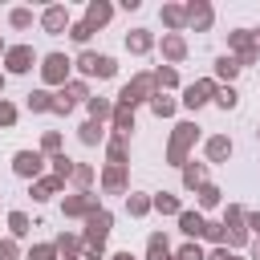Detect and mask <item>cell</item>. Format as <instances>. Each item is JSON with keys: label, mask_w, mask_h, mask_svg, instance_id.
I'll list each match as a JSON object with an SVG mask.
<instances>
[{"label": "cell", "mask_w": 260, "mask_h": 260, "mask_svg": "<svg viewBox=\"0 0 260 260\" xmlns=\"http://www.w3.org/2000/svg\"><path fill=\"white\" fill-rule=\"evenodd\" d=\"M195 142H199V126H195V122H179V126H175V134H171V146H167V162L183 171V167L191 162V158H187V150H191Z\"/></svg>", "instance_id": "6da1fadb"}, {"label": "cell", "mask_w": 260, "mask_h": 260, "mask_svg": "<svg viewBox=\"0 0 260 260\" xmlns=\"http://www.w3.org/2000/svg\"><path fill=\"white\" fill-rule=\"evenodd\" d=\"M154 93H158L154 73H138L134 81H126V85L118 89V106H130V110H134V106H142V102L150 106V98H154Z\"/></svg>", "instance_id": "7a4b0ae2"}, {"label": "cell", "mask_w": 260, "mask_h": 260, "mask_svg": "<svg viewBox=\"0 0 260 260\" xmlns=\"http://www.w3.org/2000/svg\"><path fill=\"white\" fill-rule=\"evenodd\" d=\"M37 69H41V81H45V85L65 89V85H69V73H73V61H69L65 53H45Z\"/></svg>", "instance_id": "3957f363"}, {"label": "cell", "mask_w": 260, "mask_h": 260, "mask_svg": "<svg viewBox=\"0 0 260 260\" xmlns=\"http://www.w3.org/2000/svg\"><path fill=\"white\" fill-rule=\"evenodd\" d=\"M37 61H41V57L32 53V45H8V53H4V73L20 77V73H28Z\"/></svg>", "instance_id": "277c9868"}, {"label": "cell", "mask_w": 260, "mask_h": 260, "mask_svg": "<svg viewBox=\"0 0 260 260\" xmlns=\"http://www.w3.org/2000/svg\"><path fill=\"white\" fill-rule=\"evenodd\" d=\"M223 232H228V240H223V248H244L248 244V228H244V207H228L223 211Z\"/></svg>", "instance_id": "5b68a950"}, {"label": "cell", "mask_w": 260, "mask_h": 260, "mask_svg": "<svg viewBox=\"0 0 260 260\" xmlns=\"http://www.w3.org/2000/svg\"><path fill=\"white\" fill-rule=\"evenodd\" d=\"M215 89H219V81H215V77H203V81H191V85L183 89V106H187V110H199V106H207V102H215Z\"/></svg>", "instance_id": "8992f818"}, {"label": "cell", "mask_w": 260, "mask_h": 260, "mask_svg": "<svg viewBox=\"0 0 260 260\" xmlns=\"http://www.w3.org/2000/svg\"><path fill=\"white\" fill-rule=\"evenodd\" d=\"M41 171H45V154H41V150H16V154H12V175L37 183Z\"/></svg>", "instance_id": "52a82bcc"}, {"label": "cell", "mask_w": 260, "mask_h": 260, "mask_svg": "<svg viewBox=\"0 0 260 260\" xmlns=\"http://www.w3.org/2000/svg\"><path fill=\"white\" fill-rule=\"evenodd\" d=\"M98 207H102V203H98V195H93V191H77V195H65V203H61V211H65L69 219H89Z\"/></svg>", "instance_id": "ba28073f"}, {"label": "cell", "mask_w": 260, "mask_h": 260, "mask_svg": "<svg viewBox=\"0 0 260 260\" xmlns=\"http://www.w3.org/2000/svg\"><path fill=\"white\" fill-rule=\"evenodd\" d=\"M110 232H114V215H110L106 207H98V211L85 219V236H81V240H85V244H106Z\"/></svg>", "instance_id": "9c48e42d"}, {"label": "cell", "mask_w": 260, "mask_h": 260, "mask_svg": "<svg viewBox=\"0 0 260 260\" xmlns=\"http://www.w3.org/2000/svg\"><path fill=\"white\" fill-rule=\"evenodd\" d=\"M69 24H73V16H69V8H65V4H49V8L41 12V28H45L49 37L69 32Z\"/></svg>", "instance_id": "30bf717a"}, {"label": "cell", "mask_w": 260, "mask_h": 260, "mask_svg": "<svg viewBox=\"0 0 260 260\" xmlns=\"http://www.w3.org/2000/svg\"><path fill=\"white\" fill-rule=\"evenodd\" d=\"M211 20H215V8H211L207 0H191V4H187V28L207 32V28H211Z\"/></svg>", "instance_id": "8fae6325"}, {"label": "cell", "mask_w": 260, "mask_h": 260, "mask_svg": "<svg viewBox=\"0 0 260 260\" xmlns=\"http://www.w3.org/2000/svg\"><path fill=\"white\" fill-rule=\"evenodd\" d=\"M158 49H162V61H167V65H179V61L187 57V37H183V32H162Z\"/></svg>", "instance_id": "7c38bea8"}, {"label": "cell", "mask_w": 260, "mask_h": 260, "mask_svg": "<svg viewBox=\"0 0 260 260\" xmlns=\"http://www.w3.org/2000/svg\"><path fill=\"white\" fill-rule=\"evenodd\" d=\"M110 20H114V4H106V0H89V4H85V24H89L93 32L106 28Z\"/></svg>", "instance_id": "4fadbf2b"}, {"label": "cell", "mask_w": 260, "mask_h": 260, "mask_svg": "<svg viewBox=\"0 0 260 260\" xmlns=\"http://www.w3.org/2000/svg\"><path fill=\"white\" fill-rule=\"evenodd\" d=\"M203 154H207V162H228L232 158V138L228 134H211L203 142Z\"/></svg>", "instance_id": "5bb4252c"}, {"label": "cell", "mask_w": 260, "mask_h": 260, "mask_svg": "<svg viewBox=\"0 0 260 260\" xmlns=\"http://www.w3.org/2000/svg\"><path fill=\"white\" fill-rule=\"evenodd\" d=\"M61 187H65V179H57V175H41V179L28 187V195H32L37 203H49V199H53Z\"/></svg>", "instance_id": "9a60e30c"}, {"label": "cell", "mask_w": 260, "mask_h": 260, "mask_svg": "<svg viewBox=\"0 0 260 260\" xmlns=\"http://www.w3.org/2000/svg\"><path fill=\"white\" fill-rule=\"evenodd\" d=\"M158 16H162V24H167L171 32H183V28H187V4H162Z\"/></svg>", "instance_id": "2e32d148"}, {"label": "cell", "mask_w": 260, "mask_h": 260, "mask_svg": "<svg viewBox=\"0 0 260 260\" xmlns=\"http://www.w3.org/2000/svg\"><path fill=\"white\" fill-rule=\"evenodd\" d=\"M126 49L138 53V57L150 53V49H154V32H150V28H130V32H126Z\"/></svg>", "instance_id": "e0dca14e"}, {"label": "cell", "mask_w": 260, "mask_h": 260, "mask_svg": "<svg viewBox=\"0 0 260 260\" xmlns=\"http://www.w3.org/2000/svg\"><path fill=\"white\" fill-rule=\"evenodd\" d=\"M203 228H207V219H203L199 211H179V232H183L187 240H199Z\"/></svg>", "instance_id": "ac0fdd59"}, {"label": "cell", "mask_w": 260, "mask_h": 260, "mask_svg": "<svg viewBox=\"0 0 260 260\" xmlns=\"http://www.w3.org/2000/svg\"><path fill=\"white\" fill-rule=\"evenodd\" d=\"M53 102H57V93H49V89H32V93H24V106H28L32 114H53Z\"/></svg>", "instance_id": "d6986e66"}, {"label": "cell", "mask_w": 260, "mask_h": 260, "mask_svg": "<svg viewBox=\"0 0 260 260\" xmlns=\"http://www.w3.org/2000/svg\"><path fill=\"white\" fill-rule=\"evenodd\" d=\"M110 126H114V134H118V138H130V130H134V110H130V106H114Z\"/></svg>", "instance_id": "ffe728a7"}, {"label": "cell", "mask_w": 260, "mask_h": 260, "mask_svg": "<svg viewBox=\"0 0 260 260\" xmlns=\"http://www.w3.org/2000/svg\"><path fill=\"white\" fill-rule=\"evenodd\" d=\"M203 183H207V162H195V158H191V162L183 167V187H187V191H199Z\"/></svg>", "instance_id": "44dd1931"}, {"label": "cell", "mask_w": 260, "mask_h": 260, "mask_svg": "<svg viewBox=\"0 0 260 260\" xmlns=\"http://www.w3.org/2000/svg\"><path fill=\"white\" fill-rule=\"evenodd\" d=\"M102 187L110 195H126V167H106L102 171Z\"/></svg>", "instance_id": "7402d4cb"}, {"label": "cell", "mask_w": 260, "mask_h": 260, "mask_svg": "<svg viewBox=\"0 0 260 260\" xmlns=\"http://www.w3.org/2000/svg\"><path fill=\"white\" fill-rule=\"evenodd\" d=\"M126 211H130L134 219H142V215H150V211H154V195H142V191H130V195H126Z\"/></svg>", "instance_id": "603a6c76"}, {"label": "cell", "mask_w": 260, "mask_h": 260, "mask_svg": "<svg viewBox=\"0 0 260 260\" xmlns=\"http://www.w3.org/2000/svg\"><path fill=\"white\" fill-rule=\"evenodd\" d=\"M146 260H171V240L162 232H150L146 236Z\"/></svg>", "instance_id": "cb8c5ba5"}, {"label": "cell", "mask_w": 260, "mask_h": 260, "mask_svg": "<svg viewBox=\"0 0 260 260\" xmlns=\"http://www.w3.org/2000/svg\"><path fill=\"white\" fill-rule=\"evenodd\" d=\"M240 73V61L232 57V53H223V57H215V81H223V85H232V77Z\"/></svg>", "instance_id": "d4e9b609"}, {"label": "cell", "mask_w": 260, "mask_h": 260, "mask_svg": "<svg viewBox=\"0 0 260 260\" xmlns=\"http://www.w3.org/2000/svg\"><path fill=\"white\" fill-rule=\"evenodd\" d=\"M77 138H81V146H98V142H106V126L102 122H81V130H77Z\"/></svg>", "instance_id": "484cf974"}, {"label": "cell", "mask_w": 260, "mask_h": 260, "mask_svg": "<svg viewBox=\"0 0 260 260\" xmlns=\"http://www.w3.org/2000/svg\"><path fill=\"white\" fill-rule=\"evenodd\" d=\"M53 244H57V252H61L65 260H73V256H77V252L85 248V240H81V236H73V232H61V236H57Z\"/></svg>", "instance_id": "4316f807"}, {"label": "cell", "mask_w": 260, "mask_h": 260, "mask_svg": "<svg viewBox=\"0 0 260 260\" xmlns=\"http://www.w3.org/2000/svg\"><path fill=\"white\" fill-rule=\"evenodd\" d=\"M98 61H102V53H93V49H81L73 65H77V73H81V77H98Z\"/></svg>", "instance_id": "83f0119b"}, {"label": "cell", "mask_w": 260, "mask_h": 260, "mask_svg": "<svg viewBox=\"0 0 260 260\" xmlns=\"http://www.w3.org/2000/svg\"><path fill=\"white\" fill-rule=\"evenodd\" d=\"M154 211H158V215H175V219H179L183 203H179V195H171V191H158V195H154Z\"/></svg>", "instance_id": "f1b7e54d"}, {"label": "cell", "mask_w": 260, "mask_h": 260, "mask_svg": "<svg viewBox=\"0 0 260 260\" xmlns=\"http://www.w3.org/2000/svg\"><path fill=\"white\" fill-rule=\"evenodd\" d=\"M61 93H65V98H69L73 106H77V102H89V98H93V93H89V85H85V77H69V85H65Z\"/></svg>", "instance_id": "f546056e"}, {"label": "cell", "mask_w": 260, "mask_h": 260, "mask_svg": "<svg viewBox=\"0 0 260 260\" xmlns=\"http://www.w3.org/2000/svg\"><path fill=\"white\" fill-rule=\"evenodd\" d=\"M85 110H89V118H93V122L114 118V102H110V98H89V102H85Z\"/></svg>", "instance_id": "4dcf8cb0"}, {"label": "cell", "mask_w": 260, "mask_h": 260, "mask_svg": "<svg viewBox=\"0 0 260 260\" xmlns=\"http://www.w3.org/2000/svg\"><path fill=\"white\" fill-rule=\"evenodd\" d=\"M106 154H110V167H130L126 162V138H106Z\"/></svg>", "instance_id": "1f68e13d"}, {"label": "cell", "mask_w": 260, "mask_h": 260, "mask_svg": "<svg viewBox=\"0 0 260 260\" xmlns=\"http://www.w3.org/2000/svg\"><path fill=\"white\" fill-rule=\"evenodd\" d=\"M8 232H12V240L28 236V232H32V219H28L24 211H8Z\"/></svg>", "instance_id": "d6a6232c"}, {"label": "cell", "mask_w": 260, "mask_h": 260, "mask_svg": "<svg viewBox=\"0 0 260 260\" xmlns=\"http://www.w3.org/2000/svg\"><path fill=\"white\" fill-rule=\"evenodd\" d=\"M154 85H158V93H162V89H175V85H179L175 65H158V69H154Z\"/></svg>", "instance_id": "836d02e7"}, {"label": "cell", "mask_w": 260, "mask_h": 260, "mask_svg": "<svg viewBox=\"0 0 260 260\" xmlns=\"http://www.w3.org/2000/svg\"><path fill=\"white\" fill-rule=\"evenodd\" d=\"M150 114H154V118H171V114H175V98L154 93V98H150Z\"/></svg>", "instance_id": "e575fe53"}, {"label": "cell", "mask_w": 260, "mask_h": 260, "mask_svg": "<svg viewBox=\"0 0 260 260\" xmlns=\"http://www.w3.org/2000/svg\"><path fill=\"white\" fill-rule=\"evenodd\" d=\"M49 162H53V175H57V179H73V167H77V162H73L65 150H61V154H53Z\"/></svg>", "instance_id": "d590c367"}, {"label": "cell", "mask_w": 260, "mask_h": 260, "mask_svg": "<svg viewBox=\"0 0 260 260\" xmlns=\"http://www.w3.org/2000/svg\"><path fill=\"white\" fill-rule=\"evenodd\" d=\"M215 106H219V110H236V106H240V93H236L232 85H219V89H215Z\"/></svg>", "instance_id": "8d00e7d4"}, {"label": "cell", "mask_w": 260, "mask_h": 260, "mask_svg": "<svg viewBox=\"0 0 260 260\" xmlns=\"http://www.w3.org/2000/svg\"><path fill=\"white\" fill-rule=\"evenodd\" d=\"M195 195H199V207H219V199H223L215 183H203V187H199Z\"/></svg>", "instance_id": "74e56055"}, {"label": "cell", "mask_w": 260, "mask_h": 260, "mask_svg": "<svg viewBox=\"0 0 260 260\" xmlns=\"http://www.w3.org/2000/svg\"><path fill=\"white\" fill-rule=\"evenodd\" d=\"M57 256H61V252H57V244H32L24 260H57Z\"/></svg>", "instance_id": "f35d334b"}, {"label": "cell", "mask_w": 260, "mask_h": 260, "mask_svg": "<svg viewBox=\"0 0 260 260\" xmlns=\"http://www.w3.org/2000/svg\"><path fill=\"white\" fill-rule=\"evenodd\" d=\"M8 24L12 28H32V8H12L8 12Z\"/></svg>", "instance_id": "ab89813d"}, {"label": "cell", "mask_w": 260, "mask_h": 260, "mask_svg": "<svg viewBox=\"0 0 260 260\" xmlns=\"http://www.w3.org/2000/svg\"><path fill=\"white\" fill-rule=\"evenodd\" d=\"M69 37H73V41H77V45H89V37H93V28H89V24H85V16H81V20H73V24H69Z\"/></svg>", "instance_id": "60d3db41"}, {"label": "cell", "mask_w": 260, "mask_h": 260, "mask_svg": "<svg viewBox=\"0 0 260 260\" xmlns=\"http://www.w3.org/2000/svg\"><path fill=\"white\" fill-rule=\"evenodd\" d=\"M41 154H49V158L61 154V134H57V130H45V138H41Z\"/></svg>", "instance_id": "b9f144b4"}, {"label": "cell", "mask_w": 260, "mask_h": 260, "mask_svg": "<svg viewBox=\"0 0 260 260\" xmlns=\"http://www.w3.org/2000/svg\"><path fill=\"white\" fill-rule=\"evenodd\" d=\"M73 183H77L81 191H89V183H93V167H89V162H77V167H73Z\"/></svg>", "instance_id": "7bdbcfd3"}, {"label": "cell", "mask_w": 260, "mask_h": 260, "mask_svg": "<svg viewBox=\"0 0 260 260\" xmlns=\"http://www.w3.org/2000/svg\"><path fill=\"white\" fill-rule=\"evenodd\" d=\"M175 256H179V260H207V252H203V248H199L195 240H187V244H183V248H179Z\"/></svg>", "instance_id": "ee69618b"}, {"label": "cell", "mask_w": 260, "mask_h": 260, "mask_svg": "<svg viewBox=\"0 0 260 260\" xmlns=\"http://www.w3.org/2000/svg\"><path fill=\"white\" fill-rule=\"evenodd\" d=\"M16 118H20V114H16V106H12L8 98H0V126L8 130V126H16Z\"/></svg>", "instance_id": "f6af8a7d"}, {"label": "cell", "mask_w": 260, "mask_h": 260, "mask_svg": "<svg viewBox=\"0 0 260 260\" xmlns=\"http://www.w3.org/2000/svg\"><path fill=\"white\" fill-rule=\"evenodd\" d=\"M203 240H211V244L219 248V244L228 240V232H223V223H211V219H207V228H203Z\"/></svg>", "instance_id": "bcb514c9"}, {"label": "cell", "mask_w": 260, "mask_h": 260, "mask_svg": "<svg viewBox=\"0 0 260 260\" xmlns=\"http://www.w3.org/2000/svg\"><path fill=\"white\" fill-rule=\"evenodd\" d=\"M114 73H118V61H114L110 53H102V61H98V77L106 81V77H114Z\"/></svg>", "instance_id": "7dc6e473"}, {"label": "cell", "mask_w": 260, "mask_h": 260, "mask_svg": "<svg viewBox=\"0 0 260 260\" xmlns=\"http://www.w3.org/2000/svg\"><path fill=\"white\" fill-rule=\"evenodd\" d=\"M0 260H20V244L16 240H0Z\"/></svg>", "instance_id": "c3c4849f"}, {"label": "cell", "mask_w": 260, "mask_h": 260, "mask_svg": "<svg viewBox=\"0 0 260 260\" xmlns=\"http://www.w3.org/2000/svg\"><path fill=\"white\" fill-rule=\"evenodd\" d=\"M106 256V244H85L81 248V260H102Z\"/></svg>", "instance_id": "681fc988"}, {"label": "cell", "mask_w": 260, "mask_h": 260, "mask_svg": "<svg viewBox=\"0 0 260 260\" xmlns=\"http://www.w3.org/2000/svg\"><path fill=\"white\" fill-rule=\"evenodd\" d=\"M207 260H244V256H236L232 248H223V244H219V248H211V252H207Z\"/></svg>", "instance_id": "f907efd6"}, {"label": "cell", "mask_w": 260, "mask_h": 260, "mask_svg": "<svg viewBox=\"0 0 260 260\" xmlns=\"http://www.w3.org/2000/svg\"><path fill=\"white\" fill-rule=\"evenodd\" d=\"M244 228L256 232V240H260V211H244Z\"/></svg>", "instance_id": "816d5d0a"}, {"label": "cell", "mask_w": 260, "mask_h": 260, "mask_svg": "<svg viewBox=\"0 0 260 260\" xmlns=\"http://www.w3.org/2000/svg\"><path fill=\"white\" fill-rule=\"evenodd\" d=\"M73 110V102L65 98V93H57V102H53V114H69Z\"/></svg>", "instance_id": "f5cc1de1"}, {"label": "cell", "mask_w": 260, "mask_h": 260, "mask_svg": "<svg viewBox=\"0 0 260 260\" xmlns=\"http://www.w3.org/2000/svg\"><path fill=\"white\" fill-rule=\"evenodd\" d=\"M110 260H138V256H134V252H114Z\"/></svg>", "instance_id": "db71d44e"}, {"label": "cell", "mask_w": 260, "mask_h": 260, "mask_svg": "<svg viewBox=\"0 0 260 260\" xmlns=\"http://www.w3.org/2000/svg\"><path fill=\"white\" fill-rule=\"evenodd\" d=\"M248 252H252V260H260V240H252V248H248Z\"/></svg>", "instance_id": "11a10c76"}, {"label": "cell", "mask_w": 260, "mask_h": 260, "mask_svg": "<svg viewBox=\"0 0 260 260\" xmlns=\"http://www.w3.org/2000/svg\"><path fill=\"white\" fill-rule=\"evenodd\" d=\"M4 81H8V73H0V98H4Z\"/></svg>", "instance_id": "9f6ffc18"}, {"label": "cell", "mask_w": 260, "mask_h": 260, "mask_svg": "<svg viewBox=\"0 0 260 260\" xmlns=\"http://www.w3.org/2000/svg\"><path fill=\"white\" fill-rule=\"evenodd\" d=\"M4 53H8V45H4V41H0V61H4Z\"/></svg>", "instance_id": "6f0895ef"}, {"label": "cell", "mask_w": 260, "mask_h": 260, "mask_svg": "<svg viewBox=\"0 0 260 260\" xmlns=\"http://www.w3.org/2000/svg\"><path fill=\"white\" fill-rule=\"evenodd\" d=\"M171 260H179V256H171Z\"/></svg>", "instance_id": "680465c9"}, {"label": "cell", "mask_w": 260, "mask_h": 260, "mask_svg": "<svg viewBox=\"0 0 260 260\" xmlns=\"http://www.w3.org/2000/svg\"><path fill=\"white\" fill-rule=\"evenodd\" d=\"M256 134H260V130H256Z\"/></svg>", "instance_id": "91938a15"}, {"label": "cell", "mask_w": 260, "mask_h": 260, "mask_svg": "<svg viewBox=\"0 0 260 260\" xmlns=\"http://www.w3.org/2000/svg\"><path fill=\"white\" fill-rule=\"evenodd\" d=\"M73 260H77V256H73Z\"/></svg>", "instance_id": "94428289"}]
</instances>
